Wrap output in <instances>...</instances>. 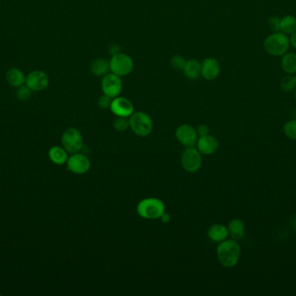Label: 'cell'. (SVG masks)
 <instances>
[{"instance_id":"obj_35","label":"cell","mask_w":296,"mask_h":296,"mask_svg":"<svg viewBox=\"0 0 296 296\" xmlns=\"http://www.w3.org/2000/svg\"><path fill=\"white\" fill-rule=\"evenodd\" d=\"M295 98H296V92H295Z\"/></svg>"},{"instance_id":"obj_5","label":"cell","mask_w":296,"mask_h":296,"mask_svg":"<svg viewBox=\"0 0 296 296\" xmlns=\"http://www.w3.org/2000/svg\"><path fill=\"white\" fill-rule=\"evenodd\" d=\"M134 63L131 57L125 53H120L112 56L109 61L110 72L119 77H125L132 72Z\"/></svg>"},{"instance_id":"obj_18","label":"cell","mask_w":296,"mask_h":296,"mask_svg":"<svg viewBox=\"0 0 296 296\" xmlns=\"http://www.w3.org/2000/svg\"><path fill=\"white\" fill-rule=\"evenodd\" d=\"M229 236L233 240H239L243 239L245 234V226L244 223L240 219H233L229 223L227 227Z\"/></svg>"},{"instance_id":"obj_12","label":"cell","mask_w":296,"mask_h":296,"mask_svg":"<svg viewBox=\"0 0 296 296\" xmlns=\"http://www.w3.org/2000/svg\"><path fill=\"white\" fill-rule=\"evenodd\" d=\"M110 111L116 117L129 118L134 112V107L129 99L118 96L113 98Z\"/></svg>"},{"instance_id":"obj_23","label":"cell","mask_w":296,"mask_h":296,"mask_svg":"<svg viewBox=\"0 0 296 296\" xmlns=\"http://www.w3.org/2000/svg\"><path fill=\"white\" fill-rule=\"evenodd\" d=\"M281 89L285 92H291L296 89V76L289 75L282 78L281 81Z\"/></svg>"},{"instance_id":"obj_14","label":"cell","mask_w":296,"mask_h":296,"mask_svg":"<svg viewBox=\"0 0 296 296\" xmlns=\"http://www.w3.org/2000/svg\"><path fill=\"white\" fill-rule=\"evenodd\" d=\"M197 149L204 155H212L218 149V142L216 137L211 135L199 136L197 142Z\"/></svg>"},{"instance_id":"obj_4","label":"cell","mask_w":296,"mask_h":296,"mask_svg":"<svg viewBox=\"0 0 296 296\" xmlns=\"http://www.w3.org/2000/svg\"><path fill=\"white\" fill-rule=\"evenodd\" d=\"M129 124L132 132L141 137L149 136L154 129L153 119L146 112H133L129 117Z\"/></svg>"},{"instance_id":"obj_31","label":"cell","mask_w":296,"mask_h":296,"mask_svg":"<svg viewBox=\"0 0 296 296\" xmlns=\"http://www.w3.org/2000/svg\"><path fill=\"white\" fill-rule=\"evenodd\" d=\"M108 51H109V53L111 54L112 56H114L115 54H118V53H121V52H120V46H119L117 44H114V43L110 45Z\"/></svg>"},{"instance_id":"obj_30","label":"cell","mask_w":296,"mask_h":296,"mask_svg":"<svg viewBox=\"0 0 296 296\" xmlns=\"http://www.w3.org/2000/svg\"><path fill=\"white\" fill-rule=\"evenodd\" d=\"M197 133L199 136H206V135H209V128L206 124H199L197 128Z\"/></svg>"},{"instance_id":"obj_25","label":"cell","mask_w":296,"mask_h":296,"mask_svg":"<svg viewBox=\"0 0 296 296\" xmlns=\"http://www.w3.org/2000/svg\"><path fill=\"white\" fill-rule=\"evenodd\" d=\"M283 131L290 139L296 140V119H293L286 122L283 127Z\"/></svg>"},{"instance_id":"obj_20","label":"cell","mask_w":296,"mask_h":296,"mask_svg":"<svg viewBox=\"0 0 296 296\" xmlns=\"http://www.w3.org/2000/svg\"><path fill=\"white\" fill-rule=\"evenodd\" d=\"M109 62L104 59H96L90 64L91 73L94 74L96 77H103L108 73Z\"/></svg>"},{"instance_id":"obj_33","label":"cell","mask_w":296,"mask_h":296,"mask_svg":"<svg viewBox=\"0 0 296 296\" xmlns=\"http://www.w3.org/2000/svg\"><path fill=\"white\" fill-rule=\"evenodd\" d=\"M289 40H290L291 46H292L295 49H296V31L295 32H293L292 34H291Z\"/></svg>"},{"instance_id":"obj_10","label":"cell","mask_w":296,"mask_h":296,"mask_svg":"<svg viewBox=\"0 0 296 296\" xmlns=\"http://www.w3.org/2000/svg\"><path fill=\"white\" fill-rule=\"evenodd\" d=\"M49 84L48 74L42 70H32L26 76L25 85L30 88L32 91H44Z\"/></svg>"},{"instance_id":"obj_26","label":"cell","mask_w":296,"mask_h":296,"mask_svg":"<svg viewBox=\"0 0 296 296\" xmlns=\"http://www.w3.org/2000/svg\"><path fill=\"white\" fill-rule=\"evenodd\" d=\"M170 63H171V66L174 70H183L185 68V63H186V60L183 56L174 55V56L171 57V59H170Z\"/></svg>"},{"instance_id":"obj_29","label":"cell","mask_w":296,"mask_h":296,"mask_svg":"<svg viewBox=\"0 0 296 296\" xmlns=\"http://www.w3.org/2000/svg\"><path fill=\"white\" fill-rule=\"evenodd\" d=\"M280 22H281V19L278 17L272 16L269 18L268 21V27L272 32H280Z\"/></svg>"},{"instance_id":"obj_6","label":"cell","mask_w":296,"mask_h":296,"mask_svg":"<svg viewBox=\"0 0 296 296\" xmlns=\"http://www.w3.org/2000/svg\"><path fill=\"white\" fill-rule=\"evenodd\" d=\"M62 143L68 153H77L80 152L84 147V137L79 129L71 127L63 132Z\"/></svg>"},{"instance_id":"obj_17","label":"cell","mask_w":296,"mask_h":296,"mask_svg":"<svg viewBox=\"0 0 296 296\" xmlns=\"http://www.w3.org/2000/svg\"><path fill=\"white\" fill-rule=\"evenodd\" d=\"M184 74L185 77L190 80H196L201 76V63L199 60L190 59L186 60L185 68H184Z\"/></svg>"},{"instance_id":"obj_1","label":"cell","mask_w":296,"mask_h":296,"mask_svg":"<svg viewBox=\"0 0 296 296\" xmlns=\"http://www.w3.org/2000/svg\"><path fill=\"white\" fill-rule=\"evenodd\" d=\"M241 247L237 240L226 239L219 242L216 249V257L224 268H233L240 260Z\"/></svg>"},{"instance_id":"obj_32","label":"cell","mask_w":296,"mask_h":296,"mask_svg":"<svg viewBox=\"0 0 296 296\" xmlns=\"http://www.w3.org/2000/svg\"><path fill=\"white\" fill-rule=\"evenodd\" d=\"M160 219H161V222H162V223H168L170 222V220H171V216H170V215L168 214V213L165 212L164 214L161 216Z\"/></svg>"},{"instance_id":"obj_13","label":"cell","mask_w":296,"mask_h":296,"mask_svg":"<svg viewBox=\"0 0 296 296\" xmlns=\"http://www.w3.org/2000/svg\"><path fill=\"white\" fill-rule=\"evenodd\" d=\"M221 71L218 60L215 58H206L201 63V76L208 81L215 80Z\"/></svg>"},{"instance_id":"obj_19","label":"cell","mask_w":296,"mask_h":296,"mask_svg":"<svg viewBox=\"0 0 296 296\" xmlns=\"http://www.w3.org/2000/svg\"><path fill=\"white\" fill-rule=\"evenodd\" d=\"M49 157L50 161L57 165H63L68 161V152L64 148L53 146L49 149Z\"/></svg>"},{"instance_id":"obj_9","label":"cell","mask_w":296,"mask_h":296,"mask_svg":"<svg viewBox=\"0 0 296 296\" xmlns=\"http://www.w3.org/2000/svg\"><path fill=\"white\" fill-rule=\"evenodd\" d=\"M91 162L89 158L84 154L77 152L68 158L67 168L74 174L83 175L90 170Z\"/></svg>"},{"instance_id":"obj_2","label":"cell","mask_w":296,"mask_h":296,"mask_svg":"<svg viewBox=\"0 0 296 296\" xmlns=\"http://www.w3.org/2000/svg\"><path fill=\"white\" fill-rule=\"evenodd\" d=\"M136 210L138 215L144 219H160L166 212V206L161 199L148 197L139 202Z\"/></svg>"},{"instance_id":"obj_22","label":"cell","mask_w":296,"mask_h":296,"mask_svg":"<svg viewBox=\"0 0 296 296\" xmlns=\"http://www.w3.org/2000/svg\"><path fill=\"white\" fill-rule=\"evenodd\" d=\"M296 31V18L292 15H287L281 19L280 32L285 34H292Z\"/></svg>"},{"instance_id":"obj_15","label":"cell","mask_w":296,"mask_h":296,"mask_svg":"<svg viewBox=\"0 0 296 296\" xmlns=\"http://www.w3.org/2000/svg\"><path fill=\"white\" fill-rule=\"evenodd\" d=\"M207 236L209 237L210 240H212L214 242H221L223 240H226L229 237L228 233V229L226 226L220 223L213 224L210 227Z\"/></svg>"},{"instance_id":"obj_34","label":"cell","mask_w":296,"mask_h":296,"mask_svg":"<svg viewBox=\"0 0 296 296\" xmlns=\"http://www.w3.org/2000/svg\"><path fill=\"white\" fill-rule=\"evenodd\" d=\"M293 228H294V230H295V231L296 232V216L294 218V220H293Z\"/></svg>"},{"instance_id":"obj_3","label":"cell","mask_w":296,"mask_h":296,"mask_svg":"<svg viewBox=\"0 0 296 296\" xmlns=\"http://www.w3.org/2000/svg\"><path fill=\"white\" fill-rule=\"evenodd\" d=\"M263 47L266 53L271 56H283L289 51L290 40L287 34L283 32H274L266 38Z\"/></svg>"},{"instance_id":"obj_27","label":"cell","mask_w":296,"mask_h":296,"mask_svg":"<svg viewBox=\"0 0 296 296\" xmlns=\"http://www.w3.org/2000/svg\"><path fill=\"white\" fill-rule=\"evenodd\" d=\"M17 98L21 100V101H25L28 100L29 98H31L32 95V90L30 88L27 87L26 85H22L20 87L17 88Z\"/></svg>"},{"instance_id":"obj_21","label":"cell","mask_w":296,"mask_h":296,"mask_svg":"<svg viewBox=\"0 0 296 296\" xmlns=\"http://www.w3.org/2000/svg\"><path fill=\"white\" fill-rule=\"evenodd\" d=\"M282 70L289 75L296 73V54L294 53H286L282 59Z\"/></svg>"},{"instance_id":"obj_24","label":"cell","mask_w":296,"mask_h":296,"mask_svg":"<svg viewBox=\"0 0 296 296\" xmlns=\"http://www.w3.org/2000/svg\"><path fill=\"white\" fill-rule=\"evenodd\" d=\"M114 128L116 131L119 132H124L127 129L130 128L128 118H123V117H117L114 121Z\"/></svg>"},{"instance_id":"obj_8","label":"cell","mask_w":296,"mask_h":296,"mask_svg":"<svg viewBox=\"0 0 296 296\" xmlns=\"http://www.w3.org/2000/svg\"><path fill=\"white\" fill-rule=\"evenodd\" d=\"M122 80L119 77L112 72H108L102 77L101 80V90L103 94L107 95L112 98L118 97L122 91Z\"/></svg>"},{"instance_id":"obj_7","label":"cell","mask_w":296,"mask_h":296,"mask_svg":"<svg viewBox=\"0 0 296 296\" xmlns=\"http://www.w3.org/2000/svg\"><path fill=\"white\" fill-rule=\"evenodd\" d=\"M202 154L194 147H188L181 157L182 167L189 173H195L202 166Z\"/></svg>"},{"instance_id":"obj_28","label":"cell","mask_w":296,"mask_h":296,"mask_svg":"<svg viewBox=\"0 0 296 296\" xmlns=\"http://www.w3.org/2000/svg\"><path fill=\"white\" fill-rule=\"evenodd\" d=\"M112 100H113V98L108 97L107 95L103 94L101 97L99 98V100H98V106H99L101 110L110 109Z\"/></svg>"},{"instance_id":"obj_16","label":"cell","mask_w":296,"mask_h":296,"mask_svg":"<svg viewBox=\"0 0 296 296\" xmlns=\"http://www.w3.org/2000/svg\"><path fill=\"white\" fill-rule=\"evenodd\" d=\"M5 78L11 87L18 88L25 84L26 76L20 69L13 67L7 70Z\"/></svg>"},{"instance_id":"obj_11","label":"cell","mask_w":296,"mask_h":296,"mask_svg":"<svg viewBox=\"0 0 296 296\" xmlns=\"http://www.w3.org/2000/svg\"><path fill=\"white\" fill-rule=\"evenodd\" d=\"M175 136L178 143L186 148L195 146L199 139L197 129L190 124H181L178 126V129H176Z\"/></svg>"}]
</instances>
